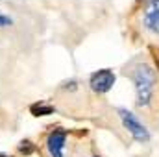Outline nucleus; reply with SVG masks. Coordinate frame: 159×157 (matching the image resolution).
<instances>
[{
  "mask_svg": "<svg viewBox=\"0 0 159 157\" xmlns=\"http://www.w3.org/2000/svg\"><path fill=\"white\" fill-rule=\"evenodd\" d=\"M126 76L133 79L137 92V107L148 122L159 129V72L143 56L135 57L126 67Z\"/></svg>",
  "mask_w": 159,
  "mask_h": 157,
  "instance_id": "f257e3e1",
  "label": "nucleus"
},
{
  "mask_svg": "<svg viewBox=\"0 0 159 157\" xmlns=\"http://www.w3.org/2000/svg\"><path fill=\"white\" fill-rule=\"evenodd\" d=\"M137 26L143 37L159 46V0H143L137 13Z\"/></svg>",
  "mask_w": 159,
  "mask_h": 157,
  "instance_id": "f03ea898",
  "label": "nucleus"
},
{
  "mask_svg": "<svg viewBox=\"0 0 159 157\" xmlns=\"http://www.w3.org/2000/svg\"><path fill=\"white\" fill-rule=\"evenodd\" d=\"M120 118H122V122H124V126L128 128V131L133 135V139H137L139 142H146L148 139H150V135H148V131L144 129V126L139 122V118H135L133 113H129V111H126V109H120Z\"/></svg>",
  "mask_w": 159,
  "mask_h": 157,
  "instance_id": "7ed1b4c3",
  "label": "nucleus"
},
{
  "mask_svg": "<svg viewBox=\"0 0 159 157\" xmlns=\"http://www.w3.org/2000/svg\"><path fill=\"white\" fill-rule=\"evenodd\" d=\"M115 83V74L109 70V69H104V70H98L91 76V87L93 91L96 92H107Z\"/></svg>",
  "mask_w": 159,
  "mask_h": 157,
  "instance_id": "20e7f679",
  "label": "nucleus"
},
{
  "mask_svg": "<svg viewBox=\"0 0 159 157\" xmlns=\"http://www.w3.org/2000/svg\"><path fill=\"white\" fill-rule=\"evenodd\" d=\"M65 139H67V133L65 131H54L48 137V152H50L52 157H63Z\"/></svg>",
  "mask_w": 159,
  "mask_h": 157,
  "instance_id": "39448f33",
  "label": "nucleus"
},
{
  "mask_svg": "<svg viewBox=\"0 0 159 157\" xmlns=\"http://www.w3.org/2000/svg\"><path fill=\"white\" fill-rule=\"evenodd\" d=\"M32 113L35 117H43V115H52L54 113V107L52 105H43V104H35L32 105Z\"/></svg>",
  "mask_w": 159,
  "mask_h": 157,
  "instance_id": "423d86ee",
  "label": "nucleus"
},
{
  "mask_svg": "<svg viewBox=\"0 0 159 157\" xmlns=\"http://www.w3.org/2000/svg\"><path fill=\"white\" fill-rule=\"evenodd\" d=\"M19 148H20V152H22V154H26V155L34 152V146H32V142H30V141H24V142H20V146H19Z\"/></svg>",
  "mask_w": 159,
  "mask_h": 157,
  "instance_id": "0eeeda50",
  "label": "nucleus"
},
{
  "mask_svg": "<svg viewBox=\"0 0 159 157\" xmlns=\"http://www.w3.org/2000/svg\"><path fill=\"white\" fill-rule=\"evenodd\" d=\"M150 52L154 56V61H156V67H157V72H159V46H150Z\"/></svg>",
  "mask_w": 159,
  "mask_h": 157,
  "instance_id": "6e6552de",
  "label": "nucleus"
},
{
  "mask_svg": "<svg viewBox=\"0 0 159 157\" xmlns=\"http://www.w3.org/2000/svg\"><path fill=\"white\" fill-rule=\"evenodd\" d=\"M9 24H11V19L6 15H0V26H9Z\"/></svg>",
  "mask_w": 159,
  "mask_h": 157,
  "instance_id": "1a4fd4ad",
  "label": "nucleus"
}]
</instances>
